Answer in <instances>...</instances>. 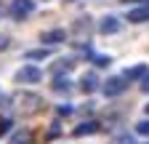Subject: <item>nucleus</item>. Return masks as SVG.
<instances>
[{
	"label": "nucleus",
	"mask_w": 149,
	"mask_h": 144,
	"mask_svg": "<svg viewBox=\"0 0 149 144\" xmlns=\"http://www.w3.org/2000/svg\"><path fill=\"white\" fill-rule=\"evenodd\" d=\"M32 11H35V3L32 0H13L11 3V16L13 19H27V16H32Z\"/></svg>",
	"instance_id": "obj_1"
},
{
	"label": "nucleus",
	"mask_w": 149,
	"mask_h": 144,
	"mask_svg": "<svg viewBox=\"0 0 149 144\" xmlns=\"http://www.w3.org/2000/svg\"><path fill=\"white\" fill-rule=\"evenodd\" d=\"M40 104H43V99L35 96V94H22V96H19V110H22L24 115L37 112V110H40Z\"/></svg>",
	"instance_id": "obj_2"
},
{
	"label": "nucleus",
	"mask_w": 149,
	"mask_h": 144,
	"mask_svg": "<svg viewBox=\"0 0 149 144\" xmlns=\"http://www.w3.org/2000/svg\"><path fill=\"white\" fill-rule=\"evenodd\" d=\"M128 88V80L120 75V78H109V80H104V85H101V91L107 94V96H120L123 91Z\"/></svg>",
	"instance_id": "obj_3"
},
{
	"label": "nucleus",
	"mask_w": 149,
	"mask_h": 144,
	"mask_svg": "<svg viewBox=\"0 0 149 144\" xmlns=\"http://www.w3.org/2000/svg\"><path fill=\"white\" fill-rule=\"evenodd\" d=\"M16 80L19 83H40L43 80V72L37 69V67H22L16 72Z\"/></svg>",
	"instance_id": "obj_4"
},
{
	"label": "nucleus",
	"mask_w": 149,
	"mask_h": 144,
	"mask_svg": "<svg viewBox=\"0 0 149 144\" xmlns=\"http://www.w3.org/2000/svg\"><path fill=\"white\" fill-rule=\"evenodd\" d=\"M99 32L101 35H115V32H120V19H117V16H104V19L99 22Z\"/></svg>",
	"instance_id": "obj_5"
},
{
	"label": "nucleus",
	"mask_w": 149,
	"mask_h": 144,
	"mask_svg": "<svg viewBox=\"0 0 149 144\" xmlns=\"http://www.w3.org/2000/svg\"><path fill=\"white\" fill-rule=\"evenodd\" d=\"M61 40H67V32L64 29H48V32L40 35V43H45V45H56V43H61Z\"/></svg>",
	"instance_id": "obj_6"
},
{
	"label": "nucleus",
	"mask_w": 149,
	"mask_h": 144,
	"mask_svg": "<svg viewBox=\"0 0 149 144\" xmlns=\"http://www.w3.org/2000/svg\"><path fill=\"white\" fill-rule=\"evenodd\" d=\"M128 22H133V24H144V22H149V6H141V8L128 11Z\"/></svg>",
	"instance_id": "obj_7"
},
{
	"label": "nucleus",
	"mask_w": 149,
	"mask_h": 144,
	"mask_svg": "<svg viewBox=\"0 0 149 144\" xmlns=\"http://www.w3.org/2000/svg\"><path fill=\"white\" fill-rule=\"evenodd\" d=\"M80 88H83V94H93V91H96V88H99V78H96V72H88V75H83Z\"/></svg>",
	"instance_id": "obj_8"
},
{
	"label": "nucleus",
	"mask_w": 149,
	"mask_h": 144,
	"mask_svg": "<svg viewBox=\"0 0 149 144\" xmlns=\"http://www.w3.org/2000/svg\"><path fill=\"white\" fill-rule=\"evenodd\" d=\"M146 72H149V69H146V64H136V67H128V69L123 72V78L130 83V80H139V78H144Z\"/></svg>",
	"instance_id": "obj_9"
},
{
	"label": "nucleus",
	"mask_w": 149,
	"mask_h": 144,
	"mask_svg": "<svg viewBox=\"0 0 149 144\" xmlns=\"http://www.w3.org/2000/svg\"><path fill=\"white\" fill-rule=\"evenodd\" d=\"M99 131V123L96 120H88V123H80L74 128V136H88V134H96Z\"/></svg>",
	"instance_id": "obj_10"
},
{
	"label": "nucleus",
	"mask_w": 149,
	"mask_h": 144,
	"mask_svg": "<svg viewBox=\"0 0 149 144\" xmlns=\"http://www.w3.org/2000/svg\"><path fill=\"white\" fill-rule=\"evenodd\" d=\"M69 78H61V75H56V80H53V91L56 94H69Z\"/></svg>",
	"instance_id": "obj_11"
},
{
	"label": "nucleus",
	"mask_w": 149,
	"mask_h": 144,
	"mask_svg": "<svg viewBox=\"0 0 149 144\" xmlns=\"http://www.w3.org/2000/svg\"><path fill=\"white\" fill-rule=\"evenodd\" d=\"M29 141H32V134L29 131H19V134L11 136V144H29Z\"/></svg>",
	"instance_id": "obj_12"
},
{
	"label": "nucleus",
	"mask_w": 149,
	"mask_h": 144,
	"mask_svg": "<svg viewBox=\"0 0 149 144\" xmlns=\"http://www.w3.org/2000/svg\"><path fill=\"white\" fill-rule=\"evenodd\" d=\"M72 67H74V62H72V59H61L59 64H53V72H56V75H59V72H69Z\"/></svg>",
	"instance_id": "obj_13"
},
{
	"label": "nucleus",
	"mask_w": 149,
	"mask_h": 144,
	"mask_svg": "<svg viewBox=\"0 0 149 144\" xmlns=\"http://www.w3.org/2000/svg\"><path fill=\"white\" fill-rule=\"evenodd\" d=\"M48 56V48H37V51H27L24 59H45Z\"/></svg>",
	"instance_id": "obj_14"
},
{
	"label": "nucleus",
	"mask_w": 149,
	"mask_h": 144,
	"mask_svg": "<svg viewBox=\"0 0 149 144\" xmlns=\"http://www.w3.org/2000/svg\"><path fill=\"white\" fill-rule=\"evenodd\" d=\"M93 64H96V67H109L112 59H109V56H101V53H96V56H93Z\"/></svg>",
	"instance_id": "obj_15"
},
{
	"label": "nucleus",
	"mask_w": 149,
	"mask_h": 144,
	"mask_svg": "<svg viewBox=\"0 0 149 144\" xmlns=\"http://www.w3.org/2000/svg\"><path fill=\"white\" fill-rule=\"evenodd\" d=\"M136 134H141V136H149V120H141V123L136 125Z\"/></svg>",
	"instance_id": "obj_16"
},
{
	"label": "nucleus",
	"mask_w": 149,
	"mask_h": 144,
	"mask_svg": "<svg viewBox=\"0 0 149 144\" xmlns=\"http://www.w3.org/2000/svg\"><path fill=\"white\" fill-rule=\"evenodd\" d=\"M8 131H11V120H8V117H3V120H0V136H6Z\"/></svg>",
	"instance_id": "obj_17"
},
{
	"label": "nucleus",
	"mask_w": 149,
	"mask_h": 144,
	"mask_svg": "<svg viewBox=\"0 0 149 144\" xmlns=\"http://www.w3.org/2000/svg\"><path fill=\"white\" fill-rule=\"evenodd\" d=\"M141 91H144V94H149V72L141 78Z\"/></svg>",
	"instance_id": "obj_18"
},
{
	"label": "nucleus",
	"mask_w": 149,
	"mask_h": 144,
	"mask_svg": "<svg viewBox=\"0 0 149 144\" xmlns=\"http://www.w3.org/2000/svg\"><path fill=\"white\" fill-rule=\"evenodd\" d=\"M56 112H59V115H69V112H72V107H69V104H64V107H59Z\"/></svg>",
	"instance_id": "obj_19"
},
{
	"label": "nucleus",
	"mask_w": 149,
	"mask_h": 144,
	"mask_svg": "<svg viewBox=\"0 0 149 144\" xmlns=\"http://www.w3.org/2000/svg\"><path fill=\"white\" fill-rule=\"evenodd\" d=\"M115 144H133V141H130V136H120V139H117Z\"/></svg>",
	"instance_id": "obj_20"
},
{
	"label": "nucleus",
	"mask_w": 149,
	"mask_h": 144,
	"mask_svg": "<svg viewBox=\"0 0 149 144\" xmlns=\"http://www.w3.org/2000/svg\"><path fill=\"white\" fill-rule=\"evenodd\" d=\"M8 48V38H3V35H0V51H6Z\"/></svg>",
	"instance_id": "obj_21"
},
{
	"label": "nucleus",
	"mask_w": 149,
	"mask_h": 144,
	"mask_svg": "<svg viewBox=\"0 0 149 144\" xmlns=\"http://www.w3.org/2000/svg\"><path fill=\"white\" fill-rule=\"evenodd\" d=\"M146 115H149V104H146Z\"/></svg>",
	"instance_id": "obj_22"
}]
</instances>
